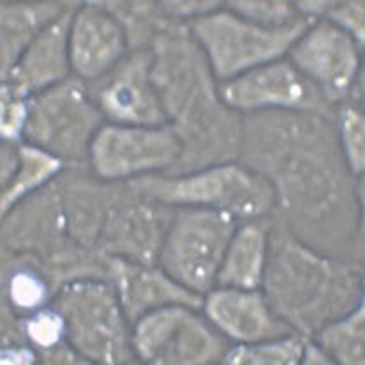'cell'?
Wrapping results in <instances>:
<instances>
[{"label":"cell","mask_w":365,"mask_h":365,"mask_svg":"<svg viewBox=\"0 0 365 365\" xmlns=\"http://www.w3.org/2000/svg\"><path fill=\"white\" fill-rule=\"evenodd\" d=\"M19 165V146L13 143H6L0 146V197L8 190L13 175L17 172Z\"/></svg>","instance_id":"d6a6232c"},{"label":"cell","mask_w":365,"mask_h":365,"mask_svg":"<svg viewBox=\"0 0 365 365\" xmlns=\"http://www.w3.org/2000/svg\"><path fill=\"white\" fill-rule=\"evenodd\" d=\"M123 29L99 8L77 2L68 26L71 75L90 84L108 73L128 53Z\"/></svg>","instance_id":"2e32d148"},{"label":"cell","mask_w":365,"mask_h":365,"mask_svg":"<svg viewBox=\"0 0 365 365\" xmlns=\"http://www.w3.org/2000/svg\"><path fill=\"white\" fill-rule=\"evenodd\" d=\"M37 358L26 347L0 351V365H35Z\"/></svg>","instance_id":"d590c367"},{"label":"cell","mask_w":365,"mask_h":365,"mask_svg":"<svg viewBox=\"0 0 365 365\" xmlns=\"http://www.w3.org/2000/svg\"><path fill=\"white\" fill-rule=\"evenodd\" d=\"M106 279L112 283L130 325L158 309L168 305H188L201 309V296L168 278L158 265H141L108 257Z\"/></svg>","instance_id":"e0dca14e"},{"label":"cell","mask_w":365,"mask_h":365,"mask_svg":"<svg viewBox=\"0 0 365 365\" xmlns=\"http://www.w3.org/2000/svg\"><path fill=\"white\" fill-rule=\"evenodd\" d=\"M71 6L68 0L0 2V84L9 79L37 34Z\"/></svg>","instance_id":"d6986e66"},{"label":"cell","mask_w":365,"mask_h":365,"mask_svg":"<svg viewBox=\"0 0 365 365\" xmlns=\"http://www.w3.org/2000/svg\"><path fill=\"white\" fill-rule=\"evenodd\" d=\"M150 70V50H132L108 73L88 84L91 101L104 123L166 125Z\"/></svg>","instance_id":"5bb4252c"},{"label":"cell","mask_w":365,"mask_h":365,"mask_svg":"<svg viewBox=\"0 0 365 365\" xmlns=\"http://www.w3.org/2000/svg\"><path fill=\"white\" fill-rule=\"evenodd\" d=\"M225 9L263 26H285L298 17L294 0H225Z\"/></svg>","instance_id":"83f0119b"},{"label":"cell","mask_w":365,"mask_h":365,"mask_svg":"<svg viewBox=\"0 0 365 365\" xmlns=\"http://www.w3.org/2000/svg\"><path fill=\"white\" fill-rule=\"evenodd\" d=\"M0 2H35V0H0Z\"/></svg>","instance_id":"8d00e7d4"},{"label":"cell","mask_w":365,"mask_h":365,"mask_svg":"<svg viewBox=\"0 0 365 365\" xmlns=\"http://www.w3.org/2000/svg\"><path fill=\"white\" fill-rule=\"evenodd\" d=\"M68 168V165L44 150L31 146L28 143L19 146L17 172L9 182L8 190L0 197V220L11 208L17 207L29 195H34L41 188L48 187Z\"/></svg>","instance_id":"7402d4cb"},{"label":"cell","mask_w":365,"mask_h":365,"mask_svg":"<svg viewBox=\"0 0 365 365\" xmlns=\"http://www.w3.org/2000/svg\"><path fill=\"white\" fill-rule=\"evenodd\" d=\"M152 83L166 125L181 152L170 174L181 175L212 165L237 161L243 115L228 108L217 79L187 24L165 29L150 44Z\"/></svg>","instance_id":"7a4b0ae2"},{"label":"cell","mask_w":365,"mask_h":365,"mask_svg":"<svg viewBox=\"0 0 365 365\" xmlns=\"http://www.w3.org/2000/svg\"><path fill=\"white\" fill-rule=\"evenodd\" d=\"M41 365H97V364L86 360V358L81 356L79 353H75L70 345L63 344V345H58V347L51 349V351L41 353ZM126 365H139V364L133 360Z\"/></svg>","instance_id":"1f68e13d"},{"label":"cell","mask_w":365,"mask_h":365,"mask_svg":"<svg viewBox=\"0 0 365 365\" xmlns=\"http://www.w3.org/2000/svg\"><path fill=\"white\" fill-rule=\"evenodd\" d=\"M22 336L38 353H46L66 344V325L63 316L51 305L22 318Z\"/></svg>","instance_id":"4316f807"},{"label":"cell","mask_w":365,"mask_h":365,"mask_svg":"<svg viewBox=\"0 0 365 365\" xmlns=\"http://www.w3.org/2000/svg\"><path fill=\"white\" fill-rule=\"evenodd\" d=\"M325 21L340 28L347 35L360 42H365V0H336L327 11Z\"/></svg>","instance_id":"f546056e"},{"label":"cell","mask_w":365,"mask_h":365,"mask_svg":"<svg viewBox=\"0 0 365 365\" xmlns=\"http://www.w3.org/2000/svg\"><path fill=\"white\" fill-rule=\"evenodd\" d=\"M307 24V21L296 19L285 26H263L223 8L187 26L203 50L217 83H223L287 57Z\"/></svg>","instance_id":"52a82bcc"},{"label":"cell","mask_w":365,"mask_h":365,"mask_svg":"<svg viewBox=\"0 0 365 365\" xmlns=\"http://www.w3.org/2000/svg\"><path fill=\"white\" fill-rule=\"evenodd\" d=\"M103 125L88 84L70 75L63 83L29 97L22 139L68 166H86L90 143Z\"/></svg>","instance_id":"ba28073f"},{"label":"cell","mask_w":365,"mask_h":365,"mask_svg":"<svg viewBox=\"0 0 365 365\" xmlns=\"http://www.w3.org/2000/svg\"><path fill=\"white\" fill-rule=\"evenodd\" d=\"M228 108L240 115L262 112L332 113L327 101L287 57L217 84Z\"/></svg>","instance_id":"4fadbf2b"},{"label":"cell","mask_w":365,"mask_h":365,"mask_svg":"<svg viewBox=\"0 0 365 365\" xmlns=\"http://www.w3.org/2000/svg\"><path fill=\"white\" fill-rule=\"evenodd\" d=\"M332 120L338 143L349 168L356 178L365 170V115L364 103L345 101L332 108Z\"/></svg>","instance_id":"484cf974"},{"label":"cell","mask_w":365,"mask_h":365,"mask_svg":"<svg viewBox=\"0 0 365 365\" xmlns=\"http://www.w3.org/2000/svg\"><path fill=\"white\" fill-rule=\"evenodd\" d=\"M237 223L225 212L174 208L155 265L192 294L203 298L216 287L225 250Z\"/></svg>","instance_id":"8992f818"},{"label":"cell","mask_w":365,"mask_h":365,"mask_svg":"<svg viewBox=\"0 0 365 365\" xmlns=\"http://www.w3.org/2000/svg\"><path fill=\"white\" fill-rule=\"evenodd\" d=\"M270 217L237 223L225 250L216 287H234V289L262 287L267 254H269Z\"/></svg>","instance_id":"ffe728a7"},{"label":"cell","mask_w":365,"mask_h":365,"mask_svg":"<svg viewBox=\"0 0 365 365\" xmlns=\"http://www.w3.org/2000/svg\"><path fill=\"white\" fill-rule=\"evenodd\" d=\"M166 19L175 24H190L225 8V0H159Z\"/></svg>","instance_id":"4dcf8cb0"},{"label":"cell","mask_w":365,"mask_h":365,"mask_svg":"<svg viewBox=\"0 0 365 365\" xmlns=\"http://www.w3.org/2000/svg\"><path fill=\"white\" fill-rule=\"evenodd\" d=\"M68 2H71V4H77V2H79V0H68Z\"/></svg>","instance_id":"74e56055"},{"label":"cell","mask_w":365,"mask_h":365,"mask_svg":"<svg viewBox=\"0 0 365 365\" xmlns=\"http://www.w3.org/2000/svg\"><path fill=\"white\" fill-rule=\"evenodd\" d=\"M227 347L197 307L168 305L132 324V351L139 365H216Z\"/></svg>","instance_id":"9c48e42d"},{"label":"cell","mask_w":365,"mask_h":365,"mask_svg":"<svg viewBox=\"0 0 365 365\" xmlns=\"http://www.w3.org/2000/svg\"><path fill=\"white\" fill-rule=\"evenodd\" d=\"M334 2L336 0H294V8L298 17H302L303 21L312 22L324 19L329 9L334 6Z\"/></svg>","instance_id":"836d02e7"},{"label":"cell","mask_w":365,"mask_h":365,"mask_svg":"<svg viewBox=\"0 0 365 365\" xmlns=\"http://www.w3.org/2000/svg\"><path fill=\"white\" fill-rule=\"evenodd\" d=\"M179 152L178 137L168 125L104 123L90 143L86 168L103 181L128 182L146 175L170 174Z\"/></svg>","instance_id":"8fae6325"},{"label":"cell","mask_w":365,"mask_h":365,"mask_svg":"<svg viewBox=\"0 0 365 365\" xmlns=\"http://www.w3.org/2000/svg\"><path fill=\"white\" fill-rule=\"evenodd\" d=\"M298 365H338L336 361L329 358L327 354L318 347L312 340L303 338V349L302 356H299Z\"/></svg>","instance_id":"e575fe53"},{"label":"cell","mask_w":365,"mask_h":365,"mask_svg":"<svg viewBox=\"0 0 365 365\" xmlns=\"http://www.w3.org/2000/svg\"><path fill=\"white\" fill-rule=\"evenodd\" d=\"M201 311L228 344H256L292 334L274 314L262 289L214 287L201 299Z\"/></svg>","instance_id":"9a60e30c"},{"label":"cell","mask_w":365,"mask_h":365,"mask_svg":"<svg viewBox=\"0 0 365 365\" xmlns=\"http://www.w3.org/2000/svg\"><path fill=\"white\" fill-rule=\"evenodd\" d=\"M174 208L141 195L130 182H115L99 237L101 256L155 265Z\"/></svg>","instance_id":"7c38bea8"},{"label":"cell","mask_w":365,"mask_h":365,"mask_svg":"<svg viewBox=\"0 0 365 365\" xmlns=\"http://www.w3.org/2000/svg\"><path fill=\"white\" fill-rule=\"evenodd\" d=\"M309 340L314 341L338 365H365L364 303L319 329Z\"/></svg>","instance_id":"603a6c76"},{"label":"cell","mask_w":365,"mask_h":365,"mask_svg":"<svg viewBox=\"0 0 365 365\" xmlns=\"http://www.w3.org/2000/svg\"><path fill=\"white\" fill-rule=\"evenodd\" d=\"M75 4L68 6L58 17L37 34L31 44L26 48L21 61L11 71V84L22 96L31 97L38 91L63 83L71 75L70 55H68V26H70L71 9Z\"/></svg>","instance_id":"ac0fdd59"},{"label":"cell","mask_w":365,"mask_h":365,"mask_svg":"<svg viewBox=\"0 0 365 365\" xmlns=\"http://www.w3.org/2000/svg\"><path fill=\"white\" fill-rule=\"evenodd\" d=\"M28 101L11 84H0V139L6 143H19L24 137Z\"/></svg>","instance_id":"f1b7e54d"},{"label":"cell","mask_w":365,"mask_h":365,"mask_svg":"<svg viewBox=\"0 0 365 365\" xmlns=\"http://www.w3.org/2000/svg\"><path fill=\"white\" fill-rule=\"evenodd\" d=\"M128 182L148 200L172 208H207L225 212L237 221L265 220L274 214L270 185L240 161L181 175H146Z\"/></svg>","instance_id":"277c9868"},{"label":"cell","mask_w":365,"mask_h":365,"mask_svg":"<svg viewBox=\"0 0 365 365\" xmlns=\"http://www.w3.org/2000/svg\"><path fill=\"white\" fill-rule=\"evenodd\" d=\"M51 307L63 316L66 345L97 365L133 361L132 325L112 283L103 278L77 279L53 294Z\"/></svg>","instance_id":"5b68a950"},{"label":"cell","mask_w":365,"mask_h":365,"mask_svg":"<svg viewBox=\"0 0 365 365\" xmlns=\"http://www.w3.org/2000/svg\"><path fill=\"white\" fill-rule=\"evenodd\" d=\"M53 287L38 267L26 262L9 269L4 278V296L9 307L21 316H29L48 307L53 299Z\"/></svg>","instance_id":"cb8c5ba5"},{"label":"cell","mask_w":365,"mask_h":365,"mask_svg":"<svg viewBox=\"0 0 365 365\" xmlns=\"http://www.w3.org/2000/svg\"><path fill=\"white\" fill-rule=\"evenodd\" d=\"M104 11L112 21L117 22L130 51L148 50L158 35L174 26L163 13L159 0H79Z\"/></svg>","instance_id":"44dd1931"},{"label":"cell","mask_w":365,"mask_h":365,"mask_svg":"<svg viewBox=\"0 0 365 365\" xmlns=\"http://www.w3.org/2000/svg\"><path fill=\"white\" fill-rule=\"evenodd\" d=\"M237 161L269 182L272 217L289 232L319 252L364 263V185L345 161L332 113L243 115Z\"/></svg>","instance_id":"6da1fadb"},{"label":"cell","mask_w":365,"mask_h":365,"mask_svg":"<svg viewBox=\"0 0 365 365\" xmlns=\"http://www.w3.org/2000/svg\"><path fill=\"white\" fill-rule=\"evenodd\" d=\"M259 289L292 334L312 338L364 303V263L319 252L270 217L269 254Z\"/></svg>","instance_id":"3957f363"},{"label":"cell","mask_w":365,"mask_h":365,"mask_svg":"<svg viewBox=\"0 0 365 365\" xmlns=\"http://www.w3.org/2000/svg\"><path fill=\"white\" fill-rule=\"evenodd\" d=\"M287 58L331 108L345 101L364 103V46L325 19L309 22Z\"/></svg>","instance_id":"30bf717a"},{"label":"cell","mask_w":365,"mask_h":365,"mask_svg":"<svg viewBox=\"0 0 365 365\" xmlns=\"http://www.w3.org/2000/svg\"><path fill=\"white\" fill-rule=\"evenodd\" d=\"M303 338L287 334L256 344H228L216 365H298Z\"/></svg>","instance_id":"d4e9b609"}]
</instances>
